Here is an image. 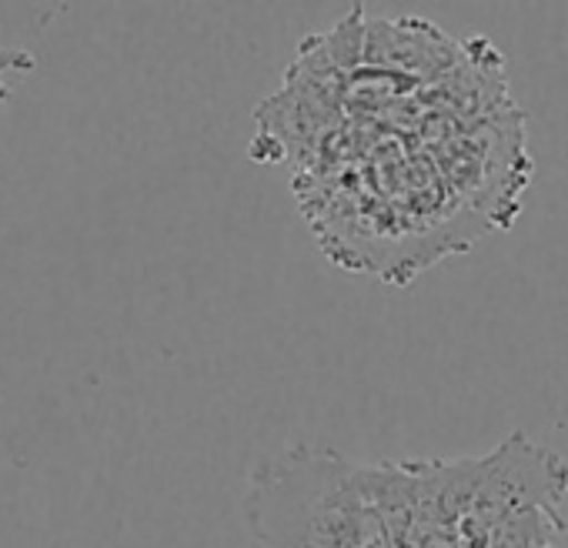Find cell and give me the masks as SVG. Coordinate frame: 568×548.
Returning a JSON list of instances; mask_svg holds the SVG:
<instances>
[{
    "label": "cell",
    "instance_id": "6da1fadb",
    "mask_svg": "<svg viewBox=\"0 0 568 548\" xmlns=\"http://www.w3.org/2000/svg\"><path fill=\"white\" fill-rule=\"evenodd\" d=\"M244 521L264 548H375L385 538L365 465L318 445H288L254 465Z\"/></svg>",
    "mask_w": 568,
    "mask_h": 548
},
{
    "label": "cell",
    "instance_id": "7a4b0ae2",
    "mask_svg": "<svg viewBox=\"0 0 568 548\" xmlns=\"http://www.w3.org/2000/svg\"><path fill=\"white\" fill-rule=\"evenodd\" d=\"M462 61V44L442 28L405 18V21H368L365 24V68L388 71L422 81H442Z\"/></svg>",
    "mask_w": 568,
    "mask_h": 548
}]
</instances>
